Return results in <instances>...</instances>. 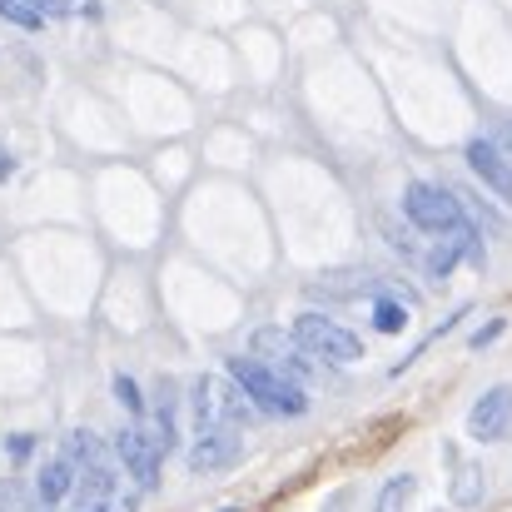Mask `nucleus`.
I'll use <instances>...</instances> for the list:
<instances>
[{
    "mask_svg": "<svg viewBox=\"0 0 512 512\" xmlns=\"http://www.w3.org/2000/svg\"><path fill=\"white\" fill-rule=\"evenodd\" d=\"M70 512H135V493L125 488V468H115L110 458L80 468Z\"/></svg>",
    "mask_w": 512,
    "mask_h": 512,
    "instance_id": "7ed1b4c3",
    "label": "nucleus"
},
{
    "mask_svg": "<svg viewBox=\"0 0 512 512\" xmlns=\"http://www.w3.org/2000/svg\"><path fill=\"white\" fill-rule=\"evenodd\" d=\"M10 174H15V155H10V150H0V184H5Z\"/></svg>",
    "mask_w": 512,
    "mask_h": 512,
    "instance_id": "412c9836",
    "label": "nucleus"
},
{
    "mask_svg": "<svg viewBox=\"0 0 512 512\" xmlns=\"http://www.w3.org/2000/svg\"><path fill=\"white\" fill-rule=\"evenodd\" d=\"M5 448H10V458H30L35 453V433H15Z\"/></svg>",
    "mask_w": 512,
    "mask_h": 512,
    "instance_id": "6ab92c4d",
    "label": "nucleus"
},
{
    "mask_svg": "<svg viewBox=\"0 0 512 512\" xmlns=\"http://www.w3.org/2000/svg\"><path fill=\"white\" fill-rule=\"evenodd\" d=\"M115 398H120L135 418H145V413H150V403H145V393H140V383H135L130 373H115Z\"/></svg>",
    "mask_w": 512,
    "mask_h": 512,
    "instance_id": "dca6fc26",
    "label": "nucleus"
},
{
    "mask_svg": "<svg viewBox=\"0 0 512 512\" xmlns=\"http://www.w3.org/2000/svg\"><path fill=\"white\" fill-rule=\"evenodd\" d=\"M75 478H80V473H75L65 458H50V463L35 473V503H50V508H55L60 498L75 493Z\"/></svg>",
    "mask_w": 512,
    "mask_h": 512,
    "instance_id": "9b49d317",
    "label": "nucleus"
},
{
    "mask_svg": "<svg viewBox=\"0 0 512 512\" xmlns=\"http://www.w3.org/2000/svg\"><path fill=\"white\" fill-rule=\"evenodd\" d=\"M498 334H503V319H498V324H488V329H483V334H478V339H473V343L483 348V343H493V339H498Z\"/></svg>",
    "mask_w": 512,
    "mask_h": 512,
    "instance_id": "4be33fe9",
    "label": "nucleus"
},
{
    "mask_svg": "<svg viewBox=\"0 0 512 512\" xmlns=\"http://www.w3.org/2000/svg\"><path fill=\"white\" fill-rule=\"evenodd\" d=\"M30 512H55V508H50V503H35V508H30Z\"/></svg>",
    "mask_w": 512,
    "mask_h": 512,
    "instance_id": "b1692460",
    "label": "nucleus"
},
{
    "mask_svg": "<svg viewBox=\"0 0 512 512\" xmlns=\"http://www.w3.org/2000/svg\"><path fill=\"white\" fill-rule=\"evenodd\" d=\"M115 463L125 468V478L140 488V493H150V488H160V468H165V453L150 443V433L135 423V428H120L115 433Z\"/></svg>",
    "mask_w": 512,
    "mask_h": 512,
    "instance_id": "423d86ee",
    "label": "nucleus"
},
{
    "mask_svg": "<svg viewBox=\"0 0 512 512\" xmlns=\"http://www.w3.org/2000/svg\"><path fill=\"white\" fill-rule=\"evenodd\" d=\"M403 214H408V224L423 229V234H463V229L473 224L463 194H453V189H443V184H428V179H413V184L403 189Z\"/></svg>",
    "mask_w": 512,
    "mask_h": 512,
    "instance_id": "f03ea898",
    "label": "nucleus"
},
{
    "mask_svg": "<svg viewBox=\"0 0 512 512\" xmlns=\"http://www.w3.org/2000/svg\"><path fill=\"white\" fill-rule=\"evenodd\" d=\"M60 458L80 473V468H90V463H100V458H110V453H105V443H100L90 428H70L65 443H60Z\"/></svg>",
    "mask_w": 512,
    "mask_h": 512,
    "instance_id": "f8f14e48",
    "label": "nucleus"
},
{
    "mask_svg": "<svg viewBox=\"0 0 512 512\" xmlns=\"http://www.w3.org/2000/svg\"><path fill=\"white\" fill-rule=\"evenodd\" d=\"M478 498H483V468H463L458 483H453V503L458 508H473Z\"/></svg>",
    "mask_w": 512,
    "mask_h": 512,
    "instance_id": "2eb2a0df",
    "label": "nucleus"
},
{
    "mask_svg": "<svg viewBox=\"0 0 512 512\" xmlns=\"http://www.w3.org/2000/svg\"><path fill=\"white\" fill-rule=\"evenodd\" d=\"M508 428H512V388L498 383V388H488V393L468 408V433H473L478 443H498V438H508Z\"/></svg>",
    "mask_w": 512,
    "mask_h": 512,
    "instance_id": "6e6552de",
    "label": "nucleus"
},
{
    "mask_svg": "<svg viewBox=\"0 0 512 512\" xmlns=\"http://www.w3.org/2000/svg\"><path fill=\"white\" fill-rule=\"evenodd\" d=\"M468 170L478 174L503 204H512V160L493 140H468Z\"/></svg>",
    "mask_w": 512,
    "mask_h": 512,
    "instance_id": "9d476101",
    "label": "nucleus"
},
{
    "mask_svg": "<svg viewBox=\"0 0 512 512\" xmlns=\"http://www.w3.org/2000/svg\"><path fill=\"white\" fill-rule=\"evenodd\" d=\"M189 408H194V433L199 428H219V423H229V428H244L249 423V403H244V393H239V383L229 378H194L189 383Z\"/></svg>",
    "mask_w": 512,
    "mask_h": 512,
    "instance_id": "20e7f679",
    "label": "nucleus"
},
{
    "mask_svg": "<svg viewBox=\"0 0 512 512\" xmlns=\"http://www.w3.org/2000/svg\"><path fill=\"white\" fill-rule=\"evenodd\" d=\"M493 145H498V150H503V155H508V160H512V130H508V135H503V140H493Z\"/></svg>",
    "mask_w": 512,
    "mask_h": 512,
    "instance_id": "5701e85b",
    "label": "nucleus"
},
{
    "mask_svg": "<svg viewBox=\"0 0 512 512\" xmlns=\"http://www.w3.org/2000/svg\"><path fill=\"white\" fill-rule=\"evenodd\" d=\"M25 5H30L40 20H45V15H70V0H25Z\"/></svg>",
    "mask_w": 512,
    "mask_h": 512,
    "instance_id": "a211bd4d",
    "label": "nucleus"
},
{
    "mask_svg": "<svg viewBox=\"0 0 512 512\" xmlns=\"http://www.w3.org/2000/svg\"><path fill=\"white\" fill-rule=\"evenodd\" d=\"M0 20H10V25H20V30H40V25H45L25 0H0Z\"/></svg>",
    "mask_w": 512,
    "mask_h": 512,
    "instance_id": "f3484780",
    "label": "nucleus"
},
{
    "mask_svg": "<svg viewBox=\"0 0 512 512\" xmlns=\"http://www.w3.org/2000/svg\"><path fill=\"white\" fill-rule=\"evenodd\" d=\"M0 512H20V503H15V488H10V483L0 488Z\"/></svg>",
    "mask_w": 512,
    "mask_h": 512,
    "instance_id": "aec40b11",
    "label": "nucleus"
},
{
    "mask_svg": "<svg viewBox=\"0 0 512 512\" xmlns=\"http://www.w3.org/2000/svg\"><path fill=\"white\" fill-rule=\"evenodd\" d=\"M413 493H418V478H413V473H398V478H388V483L378 488V503H373V512H408Z\"/></svg>",
    "mask_w": 512,
    "mask_h": 512,
    "instance_id": "ddd939ff",
    "label": "nucleus"
},
{
    "mask_svg": "<svg viewBox=\"0 0 512 512\" xmlns=\"http://www.w3.org/2000/svg\"><path fill=\"white\" fill-rule=\"evenodd\" d=\"M239 453H244L239 428H229V423L199 428V433H194V448H189V468H194V473H224V468L239 463Z\"/></svg>",
    "mask_w": 512,
    "mask_h": 512,
    "instance_id": "0eeeda50",
    "label": "nucleus"
},
{
    "mask_svg": "<svg viewBox=\"0 0 512 512\" xmlns=\"http://www.w3.org/2000/svg\"><path fill=\"white\" fill-rule=\"evenodd\" d=\"M229 378L239 383V393L259 408V413H274V418H304L309 413V393H304V383L299 378H289V373H279V368H269V363H259L254 353L244 358H229Z\"/></svg>",
    "mask_w": 512,
    "mask_h": 512,
    "instance_id": "f257e3e1",
    "label": "nucleus"
},
{
    "mask_svg": "<svg viewBox=\"0 0 512 512\" xmlns=\"http://www.w3.org/2000/svg\"><path fill=\"white\" fill-rule=\"evenodd\" d=\"M289 334H294V343H299L309 358H324V363H339V368H343V363H358V358H363V343H358V334H348L343 324H334L329 314H314V309H309V314H299Z\"/></svg>",
    "mask_w": 512,
    "mask_h": 512,
    "instance_id": "39448f33",
    "label": "nucleus"
},
{
    "mask_svg": "<svg viewBox=\"0 0 512 512\" xmlns=\"http://www.w3.org/2000/svg\"><path fill=\"white\" fill-rule=\"evenodd\" d=\"M254 358L269 363V368H279V373H289V378H304V373H309V353L294 343V334H284V329H259V334H254Z\"/></svg>",
    "mask_w": 512,
    "mask_h": 512,
    "instance_id": "1a4fd4ad",
    "label": "nucleus"
},
{
    "mask_svg": "<svg viewBox=\"0 0 512 512\" xmlns=\"http://www.w3.org/2000/svg\"><path fill=\"white\" fill-rule=\"evenodd\" d=\"M219 512H239V508H219Z\"/></svg>",
    "mask_w": 512,
    "mask_h": 512,
    "instance_id": "393cba45",
    "label": "nucleus"
},
{
    "mask_svg": "<svg viewBox=\"0 0 512 512\" xmlns=\"http://www.w3.org/2000/svg\"><path fill=\"white\" fill-rule=\"evenodd\" d=\"M373 329H378V334H403V329H408V309L393 304V299H378V304H373Z\"/></svg>",
    "mask_w": 512,
    "mask_h": 512,
    "instance_id": "4468645a",
    "label": "nucleus"
}]
</instances>
